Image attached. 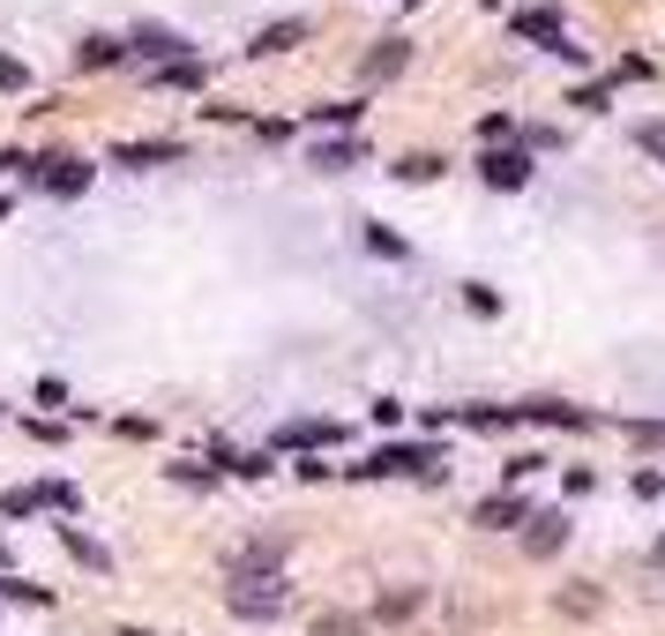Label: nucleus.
Masks as SVG:
<instances>
[{"instance_id":"18","label":"nucleus","mask_w":665,"mask_h":636,"mask_svg":"<svg viewBox=\"0 0 665 636\" xmlns=\"http://www.w3.org/2000/svg\"><path fill=\"white\" fill-rule=\"evenodd\" d=\"M0 509H8V516H31V509H38V487H15V495H0Z\"/></svg>"},{"instance_id":"10","label":"nucleus","mask_w":665,"mask_h":636,"mask_svg":"<svg viewBox=\"0 0 665 636\" xmlns=\"http://www.w3.org/2000/svg\"><path fill=\"white\" fill-rule=\"evenodd\" d=\"M479 524H486V532H508V524H524V502H516V495H494V502H479Z\"/></svg>"},{"instance_id":"13","label":"nucleus","mask_w":665,"mask_h":636,"mask_svg":"<svg viewBox=\"0 0 665 636\" xmlns=\"http://www.w3.org/2000/svg\"><path fill=\"white\" fill-rule=\"evenodd\" d=\"M203 60H187V53H180V60H165V68H158V83H172V90H203Z\"/></svg>"},{"instance_id":"8","label":"nucleus","mask_w":665,"mask_h":636,"mask_svg":"<svg viewBox=\"0 0 665 636\" xmlns=\"http://www.w3.org/2000/svg\"><path fill=\"white\" fill-rule=\"evenodd\" d=\"M404 60H412V45H404V38H381L375 53H367V76H375V83H381V76H397Z\"/></svg>"},{"instance_id":"24","label":"nucleus","mask_w":665,"mask_h":636,"mask_svg":"<svg viewBox=\"0 0 665 636\" xmlns=\"http://www.w3.org/2000/svg\"><path fill=\"white\" fill-rule=\"evenodd\" d=\"M0 561H8V554H0Z\"/></svg>"},{"instance_id":"6","label":"nucleus","mask_w":665,"mask_h":636,"mask_svg":"<svg viewBox=\"0 0 665 636\" xmlns=\"http://www.w3.org/2000/svg\"><path fill=\"white\" fill-rule=\"evenodd\" d=\"M127 53H135V60H158V68H165V60H180V38H172V31H135V38H127Z\"/></svg>"},{"instance_id":"20","label":"nucleus","mask_w":665,"mask_h":636,"mask_svg":"<svg viewBox=\"0 0 665 636\" xmlns=\"http://www.w3.org/2000/svg\"><path fill=\"white\" fill-rule=\"evenodd\" d=\"M434 172H442V158H404V166H397V180H434Z\"/></svg>"},{"instance_id":"2","label":"nucleus","mask_w":665,"mask_h":636,"mask_svg":"<svg viewBox=\"0 0 665 636\" xmlns=\"http://www.w3.org/2000/svg\"><path fill=\"white\" fill-rule=\"evenodd\" d=\"M516 31H524V38H539L546 53H561V60H583L576 45L561 38V23H553V15H546V8H524V15H516Z\"/></svg>"},{"instance_id":"4","label":"nucleus","mask_w":665,"mask_h":636,"mask_svg":"<svg viewBox=\"0 0 665 636\" xmlns=\"http://www.w3.org/2000/svg\"><path fill=\"white\" fill-rule=\"evenodd\" d=\"M479 172H486V188H524V180H531V158H524V150H494Z\"/></svg>"},{"instance_id":"9","label":"nucleus","mask_w":665,"mask_h":636,"mask_svg":"<svg viewBox=\"0 0 665 636\" xmlns=\"http://www.w3.org/2000/svg\"><path fill=\"white\" fill-rule=\"evenodd\" d=\"M336 442V427L330 420H299V427H285V450H330Z\"/></svg>"},{"instance_id":"1","label":"nucleus","mask_w":665,"mask_h":636,"mask_svg":"<svg viewBox=\"0 0 665 636\" xmlns=\"http://www.w3.org/2000/svg\"><path fill=\"white\" fill-rule=\"evenodd\" d=\"M352 472H367V479H404V472H442V450H434V442H397V450H375L367 465H352Z\"/></svg>"},{"instance_id":"5","label":"nucleus","mask_w":665,"mask_h":636,"mask_svg":"<svg viewBox=\"0 0 665 636\" xmlns=\"http://www.w3.org/2000/svg\"><path fill=\"white\" fill-rule=\"evenodd\" d=\"M60 547H68V554H76V561H83V569H113V554H105V547H98V540H90V532H83V524H60Z\"/></svg>"},{"instance_id":"16","label":"nucleus","mask_w":665,"mask_h":636,"mask_svg":"<svg viewBox=\"0 0 665 636\" xmlns=\"http://www.w3.org/2000/svg\"><path fill=\"white\" fill-rule=\"evenodd\" d=\"M121 53H127L121 38H83V68H113Z\"/></svg>"},{"instance_id":"22","label":"nucleus","mask_w":665,"mask_h":636,"mask_svg":"<svg viewBox=\"0 0 665 636\" xmlns=\"http://www.w3.org/2000/svg\"><path fill=\"white\" fill-rule=\"evenodd\" d=\"M121 636H158V629H121Z\"/></svg>"},{"instance_id":"7","label":"nucleus","mask_w":665,"mask_h":636,"mask_svg":"<svg viewBox=\"0 0 665 636\" xmlns=\"http://www.w3.org/2000/svg\"><path fill=\"white\" fill-rule=\"evenodd\" d=\"M172 158H180L172 143H121L113 150V166H172Z\"/></svg>"},{"instance_id":"12","label":"nucleus","mask_w":665,"mask_h":636,"mask_svg":"<svg viewBox=\"0 0 665 636\" xmlns=\"http://www.w3.org/2000/svg\"><path fill=\"white\" fill-rule=\"evenodd\" d=\"M531 524H539V532H531V554H553L561 540H569V516H561V509H546V516H531Z\"/></svg>"},{"instance_id":"21","label":"nucleus","mask_w":665,"mask_h":636,"mask_svg":"<svg viewBox=\"0 0 665 636\" xmlns=\"http://www.w3.org/2000/svg\"><path fill=\"white\" fill-rule=\"evenodd\" d=\"M314 121H322V127H344V121H359V105H314Z\"/></svg>"},{"instance_id":"11","label":"nucleus","mask_w":665,"mask_h":636,"mask_svg":"<svg viewBox=\"0 0 665 636\" xmlns=\"http://www.w3.org/2000/svg\"><path fill=\"white\" fill-rule=\"evenodd\" d=\"M367 158V143H314V166L322 172H344V166H359Z\"/></svg>"},{"instance_id":"23","label":"nucleus","mask_w":665,"mask_h":636,"mask_svg":"<svg viewBox=\"0 0 665 636\" xmlns=\"http://www.w3.org/2000/svg\"><path fill=\"white\" fill-rule=\"evenodd\" d=\"M658 561H665V547H658Z\"/></svg>"},{"instance_id":"3","label":"nucleus","mask_w":665,"mask_h":636,"mask_svg":"<svg viewBox=\"0 0 665 636\" xmlns=\"http://www.w3.org/2000/svg\"><path fill=\"white\" fill-rule=\"evenodd\" d=\"M38 180H45V195H83V188H90V166H83V158H38Z\"/></svg>"},{"instance_id":"15","label":"nucleus","mask_w":665,"mask_h":636,"mask_svg":"<svg viewBox=\"0 0 665 636\" xmlns=\"http://www.w3.org/2000/svg\"><path fill=\"white\" fill-rule=\"evenodd\" d=\"M38 509H60V516H76V487H68V479H45V487H38Z\"/></svg>"},{"instance_id":"19","label":"nucleus","mask_w":665,"mask_h":636,"mask_svg":"<svg viewBox=\"0 0 665 636\" xmlns=\"http://www.w3.org/2000/svg\"><path fill=\"white\" fill-rule=\"evenodd\" d=\"M635 143H643L651 158H665V121H643V127H635Z\"/></svg>"},{"instance_id":"17","label":"nucleus","mask_w":665,"mask_h":636,"mask_svg":"<svg viewBox=\"0 0 665 636\" xmlns=\"http://www.w3.org/2000/svg\"><path fill=\"white\" fill-rule=\"evenodd\" d=\"M0 90H31V68H23V60H8V53H0Z\"/></svg>"},{"instance_id":"14","label":"nucleus","mask_w":665,"mask_h":636,"mask_svg":"<svg viewBox=\"0 0 665 636\" xmlns=\"http://www.w3.org/2000/svg\"><path fill=\"white\" fill-rule=\"evenodd\" d=\"M307 38V23H270L262 38H254V53H285V45H299Z\"/></svg>"}]
</instances>
